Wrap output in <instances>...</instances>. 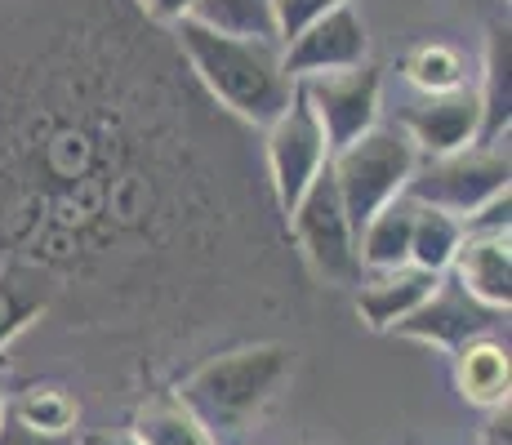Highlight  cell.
<instances>
[{
  "label": "cell",
  "mask_w": 512,
  "mask_h": 445,
  "mask_svg": "<svg viewBox=\"0 0 512 445\" xmlns=\"http://www.w3.org/2000/svg\"><path fill=\"white\" fill-rule=\"evenodd\" d=\"M419 161V147L410 143L401 125H374L370 134L330 156V174L352 232H361L383 205L406 196V183L419 170Z\"/></svg>",
  "instance_id": "obj_3"
},
{
  "label": "cell",
  "mask_w": 512,
  "mask_h": 445,
  "mask_svg": "<svg viewBox=\"0 0 512 445\" xmlns=\"http://www.w3.org/2000/svg\"><path fill=\"white\" fill-rule=\"evenodd\" d=\"M174 27H179L183 54L192 58L205 89H210L223 107H232L236 116H245V121H254V125H272L285 107H290L294 81L285 76L277 45L232 41V36L205 32L192 18H183V23H174Z\"/></svg>",
  "instance_id": "obj_1"
},
{
  "label": "cell",
  "mask_w": 512,
  "mask_h": 445,
  "mask_svg": "<svg viewBox=\"0 0 512 445\" xmlns=\"http://www.w3.org/2000/svg\"><path fill=\"white\" fill-rule=\"evenodd\" d=\"M481 445H508V405L504 410H490V423H486Z\"/></svg>",
  "instance_id": "obj_26"
},
{
  "label": "cell",
  "mask_w": 512,
  "mask_h": 445,
  "mask_svg": "<svg viewBox=\"0 0 512 445\" xmlns=\"http://www.w3.org/2000/svg\"><path fill=\"white\" fill-rule=\"evenodd\" d=\"M299 89L308 98L312 116H317L321 134H326L330 156L379 125L383 72L374 63H361L352 72H334V76H312V81H299Z\"/></svg>",
  "instance_id": "obj_7"
},
{
  "label": "cell",
  "mask_w": 512,
  "mask_h": 445,
  "mask_svg": "<svg viewBox=\"0 0 512 445\" xmlns=\"http://www.w3.org/2000/svg\"><path fill=\"white\" fill-rule=\"evenodd\" d=\"M81 445H139L134 432H90Z\"/></svg>",
  "instance_id": "obj_27"
},
{
  "label": "cell",
  "mask_w": 512,
  "mask_h": 445,
  "mask_svg": "<svg viewBox=\"0 0 512 445\" xmlns=\"http://www.w3.org/2000/svg\"><path fill=\"white\" fill-rule=\"evenodd\" d=\"M192 23H201L205 32L232 36V41H263L277 45V23H272V0H196ZM281 49V45H277Z\"/></svg>",
  "instance_id": "obj_15"
},
{
  "label": "cell",
  "mask_w": 512,
  "mask_h": 445,
  "mask_svg": "<svg viewBox=\"0 0 512 445\" xmlns=\"http://www.w3.org/2000/svg\"><path fill=\"white\" fill-rule=\"evenodd\" d=\"M508 192V152L499 147H468V152L441 156V161H419V170L410 174L406 196L415 205L441 210L450 219H472L486 201Z\"/></svg>",
  "instance_id": "obj_4"
},
{
  "label": "cell",
  "mask_w": 512,
  "mask_h": 445,
  "mask_svg": "<svg viewBox=\"0 0 512 445\" xmlns=\"http://www.w3.org/2000/svg\"><path fill=\"white\" fill-rule=\"evenodd\" d=\"M490 316H495V312L481 308V303H472L455 281H446V276H441L437 294H432L423 308L410 312L406 321L397 325V334L419 339V343H432V348H464L468 339L490 334Z\"/></svg>",
  "instance_id": "obj_10"
},
{
  "label": "cell",
  "mask_w": 512,
  "mask_h": 445,
  "mask_svg": "<svg viewBox=\"0 0 512 445\" xmlns=\"http://www.w3.org/2000/svg\"><path fill=\"white\" fill-rule=\"evenodd\" d=\"M134 441L139 445H219L210 437V428H205L179 397L143 405V410L134 414Z\"/></svg>",
  "instance_id": "obj_16"
},
{
  "label": "cell",
  "mask_w": 512,
  "mask_h": 445,
  "mask_svg": "<svg viewBox=\"0 0 512 445\" xmlns=\"http://www.w3.org/2000/svg\"><path fill=\"white\" fill-rule=\"evenodd\" d=\"M285 379H290V352L281 343H250V348L205 361L179 388V401L219 441V432L223 437L241 432L263 405L277 397Z\"/></svg>",
  "instance_id": "obj_2"
},
{
  "label": "cell",
  "mask_w": 512,
  "mask_h": 445,
  "mask_svg": "<svg viewBox=\"0 0 512 445\" xmlns=\"http://www.w3.org/2000/svg\"><path fill=\"white\" fill-rule=\"evenodd\" d=\"M268 165H272V187H277L281 214L290 219L294 205L303 201V192H308V187L317 183V174L330 165L326 134H321L317 116H312L299 85H294L290 107L268 125Z\"/></svg>",
  "instance_id": "obj_6"
},
{
  "label": "cell",
  "mask_w": 512,
  "mask_h": 445,
  "mask_svg": "<svg viewBox=\"0 0 512 445\" xmlns=\"http://www.w3.org/2000/svg\"><path fill=\"white\" fill-rule=\"evenodd\" d=\"M441 276L423 272V267H397V272H379L370 285H361L357 294V312L370 330H397L415 308L437 294Z\"/></svg>",
  "instance_id": "obj_12"
},
{
  "label": "cell",
  "mask_w": 512,
  "mask_h": 445,
  "mask_svg": "<svg viewBox=\"0 0 512 445\" xmlns=\"http://www.w3.org/2000/svg\"><path fill=\"white\" fill-rule=\"evenodd\" d=\"M455 285L472 303L490 312H508L512 303V254H508V232H464L455 263Z\"/></svg>",
  "instance_id": "obj_11"
},
{
  "label": "cell",
  "mask_w": 512,
  "mask_h": 445,
  "mask_svg": "<svg viewBox=\"0 0 512 445\" xmlns=\"http://www.w3.org/2000/svg\"><path fill=\"white\" fill-rule=\"evenodd\" d=\"M464 232H508V192L486 201L472 219H464Z\"/></svg>",
  "instance_id": "obj_23"
},
{
  "label": "cell",
  "mask_w": 512,
  "mask_h": 445,
  "mask_svg": "<svg viewBox=\"0 0 512 445\" xmlns=\"http://www.w3.org/2000/svg\"><path fill=\"white\" fill-rule=\"evenodd\" d=\"M477 98H481V143H495V138L508 130V103H512V89H508V32L490 36L486 85L477 89Z\"/></svg>",
  "instance_id": "obj_19"
},
{
  "label": "cell",
  "mask_w": 512,
  "mask_h": 445,
  "mask_svg": "<svg viewBox=\"0 0 512 445\" xmlns=\"http://www.w3.org/2000/svg\"><path fill=\"white\" fill-rule=\"evenodd\" d=\"M459 245H464V223L450 219L441 210L419 205L415 210V232H410V267H423L432 276H446L455 263Z\"/></svg>",
  "instance_id": "obj_17"
},
{
  "label": "cell",
  "mask_w": 512,
  "mask_h": 445,
  "mask_svg": "<svg viewBox=\"0 0 512 445\" xmlns=\"http://www.w3.org/2000/svg\"><path fill=\"white\" fill-rule=\"evenodd\" d=\"M406 76L415 89H423V98L455 94V89L468 85V63H464V54L450 45H423L406 58Z\"/></svg>",
  "instance_id": "obj_20"
},
{
  "label": "cell",
  "mask_w": 512,
  "mask_h": 445,
  "mask_svg": "<svg viewBox=\"0 0 512 445\" xmlns=\"http://www.w3.org/2000/svg\"><path fill=\"white\" fill-rule=\"evenodd\" d=\"M366 54H370L366 23H361V14L352 5H339L321 23H312L299 41L281 49V67L299 85V81H312V76L352 72V67L366 63Z\"/></svg>",
  "instance_id": "obj_8"
},
{
  "label": "cell",
  "mask_w": 512,
  "mask_h": 445,
  "mask_svg": "<svg viewBox=\"0 0 512 445\" xmlns=\"http://www.w3.org/2000/svg\"><path fill=\"white\" fill-rule=\"evenodd\" d=\"M0 445H67L63 437H41V432H32L27 423H18L14 414H0Z\"/></svg>",
  "instance_id": "obj_24"
},
{
  "label": "cell",
  "mask_w": 512,
  "mask_h": 445,
  "mask_svg": "<svg viewBox=\"0 0 512 445\" xmlns=\"http://www.w3.org/2000/svg\"><path fill=\"white\" fill-rule=\"evenodd\" d=\"M455 374L468 405H481V410H504L508 405V388H512L508 343L490 339V334L468 339L464 348H455Z\"/></svg>",
  "instance_id": "obj_13"
},
{
  "label": "cell",
  "mask_w": 512,
  "mask_h": 445,
  "mask_svg": "<svg viewBox=\"0 0 512 445\" xmlns=\"http://www.w3.org/2000/svg\"><path fill=\"white\" fill-rule=\"evenodd\" d=\"M9 414H14L18 423H27L32 432H41V437H72L76 419H81V405L67 397L63 388H27L23 397L14 405H5Z\"/></svg>",
  "instance_id": "obj_18"
},
{
  "label": "cell",
  "mask_w": 512,
  "mask_h": 445,
  "mask_svg": "<svg viewBox=\"0 0 512 445\" xmlns=\"http://www.w3.org/2000/svg\"><path fill=\"white\" fill-rule=\"evenodd\" d=\"M415 210L419 205L410 196H397L392 205H383L374 219L357 232V259L361 267L374 272H397L410 263V232H415Z\"/></svg>",
  "instance_id": "obj_14"
},
{
  "label": "cell",
  "mask_w": 512,
  "mask_h": 445,
  "mask_svg": "<svg viewBox=\"0 0 512 445\" xmlns=\"http://www.w3.org/2000/svg\"><path fill=\"white\" fill-rule=\"evenodd\" d=\"M401 130L419 147V156L441 161V156L468 152L472 143H481V98L477 85H464L455 94H432L419 98L401 112Z\"/></svg>",
  "instance_id": "obj_9"
},
{
  "label": "cell",
  "mask_w": 512,
  "mask_h": 445,
  "mask_svg": "<svg viewBox=\"0 0 512 445\" xmlns=\"http://www.w3.org/2000/svg\"><path fill=\"white\" fill-rule=\"evenodd\" d=\"M147 14L156 18V23H183L187 14H192L196 0H143Z\"/></svg>",
  "instance_id": "obj_25"
},
{
  "label": "cell",
  "mask_w": 512,
  "mask_h": 445,
  "mask_svg": "<svg viewBox=\"0 0 512 445\" xmlns=\"http://www.w3.org/2000/svg\"><path fill=\"white\" fill-rule=\"evenodd\" d=\"M0 414H5V392H0Z\"/></svg>",
  "instance_id": "obj_28"
},
{
  "label": "cell",
  "mask_w": 512,
  "mask_h": 445,
  "mask_svg": "<svg viewBox=\"0 0 512 445\" xmlns=\"http://www.w3.org/2000/svg\"><path fill=\"white\" fill-rule=\"evenodd\" d=\"M45 308H49L45 290H36V285L18 272H0V348L14 343Z\"/></svg>",
  "instance_id": "obj_21"
},
{
  "label": "cell",
  "mask_w": 512,
  "mask_h": 445,
  "mask_svg": "<svg viewBox=\"0 0 512 445\" xmlns=\"http://www.w3.org/2000/svg\"><path fill=\"white\" fill-rule=\"evenodd\" d=\"M294 236L303 241L312 267H317L326 281L334 285H352L361 276V259H357V232H352L348 214H343L339 187H334L330 165L317 174V183L303 192V201L290 214Z\"/></svg>",
  "instance_id": "obj_5"
},
{
  "label": "cell",
  "mask_w": 512,
  "mask_h": 445,
  "mask_svg": "<svg viewBox=\"0 0 512 445\" xmlns=\"http://www.w3.org/2000/svg\"><path fill=\"white\" fill-rule=\"evenodd\" d=\"M339 5H352V0H272V23H277V45L285 49L290 41H299L312 23L330 14Z\"/></svg>",
  "instance_id": "obj_22"
}]
</instances>
